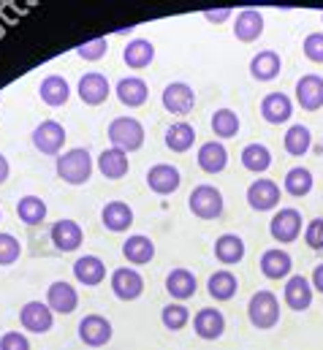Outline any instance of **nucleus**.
I'll use <instances>...</instances> for the list:
<instances>
[{
    "label": "nucleus",
    "instance_id": "nucleus-1",
    "mask_svg": "<svg viewBox=\"0 0 323 350\" xmlns=\"http://www.w3.org/2000/svg\"><path fill=\"white\" fill-rule=\"evenodd\" d=\"M106 136L112 142L114 150H122V152H136L144 147V125L136 120V117H114L106 128Z\"/></svg>",
    "mask_w": 323,
    "mask_h": 350
},
{
    "label": "nucleus",
    "instance_id": "nucleus-2",
    "mask_svg": "<svg viewBox=\"0 0 323 350\" xmlns=\"http://www.w3.org/2000/svg\"><path fill=\"white\" fill-rule=\"evenodd\" d=\"M55 172L57 176L66 182V185H84L90 174H92V158L84 147H74V150H66L63 155H57L55 161Z\"/></svg>",
    "mask_w": 323,
    "mask_h": 350
},
{
    "label": "nucleus",
    "instance_id": "nucleus-3",
    "mask_svg": "<svg viewBox=\"0 0 323 350\" xmlns=\"http://www.w3.org/2000/svg\"><path fill=\"white\" fill-rule=\"evenodd\" d=\"M247 318L258 332H269L280 323V301L272 291H255L247 301Z\"/></svg>",
    "mask_w": 323,
    "mask_h": 350
},
{
    "label": "nucleus",
    "instance_id": "nucleus-4",
    "mask_svg": "<svg viewBox=\"0 0 323 350\" xmlns=\"http://www.w3.org/2000/svg\"><path fill=\"white\" fill-rule=\"evenodd\" d=\"M188 206L198 220H218L226 209V201L215 185H196L188 196Z\"/></svg>",
    "mask_w": 323,
    "mask_h": 350
},
{
    "label": "nucleus",
    "instance_id": "nucleus-5",
    "mask_svg": "<svg viewBox=\"0 0 323 350\" xmlns=\"http://www.w3.org/2000/svg\"><path fill=\"white\" fill-rule=\"evenodd\" d=\"M302 212L299 209H294V206H283V209H277L274 215H272V220H269V234H272V239L277 242V245H291V242H296L299 237H302Z\"/></svg>",
    "mask_w": 323,
    "mask_h": 350
},
{
    "label": "nucleus",
    "instance_id": "nucleus-6",
    "mask_svg": "<svg viewBox=\"0 0 323 350\" xmlns=\"http://www.w3.org/2000/svg\"><path fill=\"white\" fill-rule=\"evenodd\" d=\"M66 128L57 122V120H44L41 125L33 128V147L41 152V155H49V158H57L63 155V144H66Z\"/></svg>",
    "mask_w": 323,
    "mask_h": 350
},
{
    "label": "nucleus",
    "instance_id": "nucleus-7",
    "mask_svg": "<svg viewBox=\"0 0 323 350\" xmlns=\"http://www.w3.org/2000/svg\"><path fill=\"white\" fill-rule=\"evenodd\" d=\"M114 337V329H112V321L92 312V315H84L79 321V340L87 348H103L109 345Z\"/></svg>",
    "mask_w": 323,
    "mask_h": 350
},
{
    "label": "nucleus",
    "instance_id": "nucleus-8",
    "mask_svg": "<svg viewBox=\"0 0 323 350\" xmlns=\"http://www.w3.org/2000/svg\"><path fill=\"white\" fill-rule=\"evenodd\" d=\"M161 103L168 114H177V117H185L193 111L196 106V90L185 82H171L166 85L161 92Z\"/></svg>",
    "mask_w": 323,
    "mask_h": 350
},
{
    "label": "nucleus",
    "instance_id": "nucleus-9",
    "mask_svg": "<svg viewBox=\"0 0 323 350\" xmlns=\"http://www.w3.org/2000/svg\"><path fill=\"white\" fill-rule=\"evenodd\" d=\"M109 282H112V291H114V296L120 301H136L144 293V277L131 266L114 269Z\"/></svg>",
    "mask_w": 323,
    "mask_h": 350
},
{
    "label": "nucleus",
    "instance_id": "nucleus-10",
    "mask_svg": "<svg viewBox=\"0 0 323 350\" xmlns=\"http://www.w3.org/2000/svg\"><path fill=\"white\" fill-rule=\"evenodd\" d=\"M313 296H315V288L305 274H291L288 277L285 291H283V299H285L288 310H294V312L310 310L313 307Z\"/></svg>",
    "mask_w": 323,
    "mask_h": 350
},
{
    "label": "nucleus",
    "instance_id": "nucleus-11",
    "mask_svg": "<svg viewBox=\"0 0 323 350\" xmlns=\"http://www.w3.org/2000/svg\"><path fill=\"white\" fill-rule=\"evenodd\" d=\"M19 323L25 332H33V334H47L55 323V312L49 310L47 301H27L22 310H19Z\"/></svg>",
    "mask_w": 323,
    "mask_h": 350
},
{
    "label": "nucleus",
    "instance_id": "nucleus-12",
    "mask_svg": "<svg viewBox=\"0 0 323 350\" xmlns=\"http://www.w3.org/2000/svg\"><path fill=\"white\" fill-rule=\"evenodd\" d=\"M247 204L255 212H272L280 204V185L274 179H255L247 187Z\"/></svg>",
    "mask_w": 323,
    "mask_h": 350
},
{
    "label": "nucleus",
    "instance_id": "nucleus-13",
    "mask_svg": "<svg viewBox=\"0 0 323 350\" xmlns=\"http://www.w3.org/2000/svg\"><path fill=\"white\" fill-rule=\"evenodd\" d=\"M193 332H196L198 340H207V342L220 340L223 332H226V318H223V312L215 310V307L198 310V312L193 315Z\"/></svg>",
    "mask_w": 323,
    "mask_h": 350
},
{
    "label": "nucleus",
    "instance_id": "nucleus-14",
    "mask_svg": "<svg viewBox=\"0 0 323 350\" xmlns=\"http://www.w3.org/2000/svg\"><path fill=\"white\" fill-rule=\"evenodd\" d=\"M77 95L81 98L84 106H101L112 95V85H109V79L101 71H90V74H84L79 79Z\"/></svg>",
    "mask_w": 323,
    "mask_h": 350
},
{
    "label": "nucleus",
    "instance_id": "nucleus-15",
    "mask_svg": "<svg viewBox=\"0 0 323 350\" xmlns=\"http://www.w3.org/2000/svg\"><path fill=\"white\" fill-rule=\"evenodd\" d=\"M47 304L57 315H71L79 307V293H77V288L71 282L57 280V282H52L47 288Z\"/></svg>",
    "mask_w": 323,
    "mask_h": 350
},
{
    "label": "nucleus",
    "instance_id": "nucleus-16",
    "mask_svg": "<svg viewBox=\"0 0 323 350\" xmlns=\"http://www.w3.org/2000/svg\"><path fill=\"white\" fill-rule=\"evenodd\" d=\"M196 163H198V169L204 174H220V172H226V166H229V150H226V144L218 142V139L201 144L198 147V155H196Z\"/></svg>",
    "mask_w": 323,
    "mask_h": 350
},
{
    "label": "nucleus",
    "instance_id": "nucleus-17",
    "mask_svg": "<svg viewBox=\"0 0 323 350\" xmlns=\"http://www.w3.org/2000/svg\"><path fill=\"white\" fill-rule=\"evenodd\" d=\"M179 185H182V174H179V169L171 166V163H155V166L147 172V187H150L153 193H158V196H171V193H177Z\"/></svg>",
    "mask_w": 323,
    "mask_h": 350
},
{
    "label": "nucleus",
    "instance_id": "nucleus-18",
    "mask_svg": "<svg viewBox=\"0 0 323 350\" xmlns=\"http://www.w3.org/2000/svg\"><path fill=\"white\" fill-rule=\"evenodd\" d=\"M49 239L60 253H74L84 242V231L77 220H57L49 231Z\"/></svg>",
    "mask_w": 323,
    "mask_h": 350
},
{
    "label": "nucleus",
    "instance_id": "nucleus-19",
    "mask_svg": "<svg viewBox=\"0 0 323 350\" xmlns=\"http://www.w3.org/2000/svg\"><path fill=\"white\" fill-rule=\"evenodd\" d=\"M261 117L269 125H283L294 117V100L285 92H269L261 100Z\"/></svg>",
    "mask_w": 323,
    "mask_h": 350
},
{
    "label": "nucleus",
    "instance_id": "nucleus-20",
    "mask_svg": "<svg viewBox=\"0 0 323 350\" xmlns=\"http://www.w3.org/2000/svg\"><path fill=\"white\" fill-rule=\"evenodd\" d=\"M166 291H168V296H171V299H177L179 304H182V301H188V299H193V296H196V291H198L196 274H193L190 269H182V266L171 269V271L166 274Z\"/></svg>",
    "mask_w": 323,
    "mask_h": 350
},
{
    "label": "nucleus",
    "instance_id": "nucleus-21",
    "mask_svg": "<svg viewBox=\"0 0 323 350\" xmlns=\"http://www.w3.org/2000/svg\"><path fill=\"white\" fill-rule=\"evenodd\" d=\"M258 266H261V274H263L266 280H285V277H291V271H294V258H291L288 250L272 247V250H263Z\"/></svg>",
    "mask_w": 323,
    "mask_h": 350
},
{
    "label": "nucleus",
    "instance_id": "nucleus-22",
    "mask_svg": "<svg viewBox=\"0 0 323 350\" xmlns=\"http://www.w3.org/2000/svg\"><path fill=\"white\" fill-rule=\"evenodd\" d=\"M294 92H296V103L305 111H318V109H323V77H318V74H305L296 82Z\"/></svg>",
    "mask_w": 323,
    "mask_h": 350
},
{
    "label": "nucleus",
    "instance_id": "nucleus-23",
    "mask_svg": "<svg viewBox=\"0 0 323 350\" xmlns=\"http://www.w3.org/2000/svg\"><path fill=\"white\" fill-rule=\"evenodd\" d=\"M263 36V14L258 8H242L234 19V38L242 44H253Z\"/></svg>",
    "mask_w": 323,
    "mask_h": 350
},
{
    "label": "nucleus",
    "instance_id": "nucleus-24",
    "mask_svg": "<svg viewBox=\"0 0 323 350\" xmlns=\"http://www.w3.org/2000/svg\"><path fill=\"white\" fill-rule=\"evenodd\" d=\"M114 95H117V100H120L122 106H128V109H139V106L147 103L150 88H147V82H144L142 77H125V79L117 82Z\"/></svg>",
    "mask_w": 323,
    "mask_h": 350
},
{
    "label": "nucleus",
    "instance_id": "nucleus-25",
    "mask_svg": "<svg viewBox=\"0 0 323 350\" xmlns=\"http://www.w3.org/2000/svg\"><path fill=\"white\" fill-rule=\"evenodd\" d=\"M101 223L106 226V231L112 234H125L133 226V209L125 201H109L101 209Z\"/></svg>",
    "mask_w": 323,
    "mask_h": 350
},
{
    "label": "nucleus",
    "instance_id": "nucleus-26",
    "mask_svg": "<svg viewBox=\"0 0 323 350\" xmlns=\"http://www.w3.org/2000/svg\"><path fill=\"white\" fill-rule=\"evenodd\" d=\"M38 95H41V100H44L47 106L57 109V106H66V103H68V98H71V85H68L66 77H60V74H49V77L41 79Z\"/></svg>",
    "mask_w": 323,
    "mask_h": 350
},
{
    "label": "nucleus",
    "instance_id": "nucleus-27",
    "mask_svg": "<svg viewBox=\"0 0 323 350\" xmlns=\"http://www.w3.org/2000/svg\"><path fill=\"white\" fill-rule=\"evenodd\" d=\"M155 60V44L147 41V38H133L128 41V46L122 49V63L133 71H142V68H150Z\"/></svg>",
    "mask_w": 323,
    "mask_h": 350
},
{
    "label": "nucleus",
    "instance_id": "nucleus-28",
    "mask_svg": "<svg viewBox=\"0 0 323 350\" xmlns=\"http://www.w3.org/2000/svg\"><path fill=\"white\" fill-rule=\"evenodd\" d=\"M280 71H283V60L274 49H263L250 60V77L255 82H272L280 77Z\"/></svg>",
    "mask_w": 323,
    "mask_h": 350
},
{
    "label": "nucleus",
    "instance_id": "nucleus-29",
    "mask_svg": "<svg viewBox=\"0 0 323 350\" xmlns=\"http://www.w3.org/2000/svg\"><path fill=\"white\" fill-rule=\"evenodd\" d=\"M122 256L125 261L133 263V266H144L155 258V242L144 234H133L122 242Z\"/></svg>",
    "mask_w": 323,
    "mask_h": 350
},
{
    "label": "nucleus",
    "instance_id": "nucleus-30",
    "mask_svg": "<svg viewBox=\"0 0 323 350\" xmlns=\"http://www.w3.org/2000/svg\"><path fill=\"white\" fill-rule=\"evenodd\" d=\"M207 291H209V296H212L215 301H231V299L237 296V291H240V280H237L234 271L218 269V271L207 280Z\"/></svg>",
    "mask_w": 323,
    "mask_h": 350
},
{
    "label": "nucleus",
    "instance_id": "nucleus-31",
    "mask_svg": "<svg viewBox=\"0 0 323 350\" xmlns=\"http://www.w3.org/2000/svg\"><path fill=\"white\" fill-rule=\"evenodd\" d=\"M74 277L81 285L95 288V285H101L106 280V263L101 261L98 256H81L74 263Z\"/></svg>",
    "mask_w": 323,
    "mask_h": 350
},
{
    "label": "nucleus",
    "instance_id": "nucleus-32",
    "mask_svg": "<svg viewBox=\"0 0 323 350\" xmlns=\"http://www.w3.org/2000/svg\"><path fill=\"white\" fill-rule=\"evenodd\" d=\"M98 172L106 176V179H122V176L131 172V161H128V152L122 150H103L98 155Z\"/></svg>",
    "mask_w": 323,
    "mask_h": 350
},
{
    "label": "nucleus",
    "instance_id": "nucleus-33",
    "mask_svg": "<svg viewBox=\"0 0 323 350\" xmlns=\"http://www.w3.org/2000/svg\"><path fill=\"white\" fill-rule=\"evenodd\" d=\"M166 147L171 150V152H188L193 144H196V128L190 125V122H185V120H179V122H171L168 128H166Z\"/></svg>",
    "mask_w": 323,
    "mask_h": 350
},
{
    "label": "nucleus",
    "instance_id": "nucleus-34",
    "mask_svg": "<svg viewBox=\"0 0 323 350\" xmlns=\"http://www.w3.org/2000/svg\"><path fill=\"white\" fill-rule=\"evenodd\" d=\"M215 258L223 266H237L244 258V242L237 234H220L215 239Z\"/></svg>",
    "mask_w": 323,
    "mask_h": 350
},
{
    "label": "nucleus",
    "instance_id": "nucleus-35",
    "mask_svg": "<svg viewBox=\"0 0 323 350\" xmlns=\"http://www.w3.org/2000/svg\"><path fill=\"white\" fill-rule=\"evenodd\" d=\"M283 147H285V152H288L291 158H305V155L310 152V147H313V133H310V128H307V125H291V128L285 131V136H283Z\"/></svg>",
    "mask_w": 323,
    "mask_h": 350
},
{
    "label": "nucleus",
    "instance_id": "nucleus-36",
    "mask_svg": "<svg viewBox=\"0 0 323 350\" xmlns=\"http://www.w3.org/2000/svg\"><path fill=\"white\" fill-rule=\"evenodd\" d=\"M240 161H242V166L250 174H263V172H269V166H272V152H269L266 144L253 142V144H247L242 150Z\"/></svg>",
    "mask_w": 323,
    "mask_h": 350
},
{
    "label": "nucleus",
    "instance_id": "nucleus-37",
    "mask_svg": "<svg viewBox=\"0 0 323 350\" xmlns=\"http://www.w3.org/2000/svg\"><path fill=\"white\" fill-rule=\"evenodd\" d=\"M313 185H315L313 172L305 169V166H294V169L285 174V179H283V190H285L288 196H294V198L310 196V193H313Z\"/></svg>",
    "mask_w": 323,
    "mask_h": 350
},
{
    "label": "nucleus",
    "instance_id": "nucleus-38",
    "mask_svg": "<svg viewBox=\"0 0 323 350\" xmlns=\"http://www.w3.org/2000/svg\"><path fill=\"white\" fill-rule=\"evenodd\" d=\"M209 125H212V133L218 136V142H223V139H234V136L240 133L242 120H240V114H237L234 109H218V111L212 114Z\"/></svg>",
    "mask_w": 323,
    "mask_h": 350
},
{
    "label": "nucleus",
    "instance_id": "nucleus-39",
    "mask_svg": "<svg viewBox=\"0 0 323 350\" xmlns=\"http://www.w3.org/2000/svg\"><path fill=\"white\" fill-rule=\"evenodd\" d=\"M47 201L38 198V196H22L19 204H16V217L25 223V226H38L47 220Z\"/></svg>",
    "mask_w": 323,
    "mask_h": 350
},
{
    "label": "nucleus",
    "instance_id": "nucleus-40",
    "mask_svg": "<svg viewBox=\"0 0 323 350\" xmlns=\"http://www.w3.org/2000/svg\"><path fill=\"white\" fill-rule=\"evenodd\" d=\"M161 323L168 329V332H182L188 323H190V310L179 301L174 304H166L161 310Z\"/></svg>",
    "mask_w": 323,
    "mask_h": 350
},
{
    "label": "nucleus",
    "instance_id": "nucleus-41",
    "mask_svg": "<svg viewBox=\"0 0 323 350\" xmlns=\"http://www.w3.org/2000/svg\"><path fill=\"white\" fill-rule=\"evenodd\" d=\"M22 256V245L14 234H5L0 231V266H11V263L19 261Z\"/></svg>",
    "mask_w": 323,
    "mask_h": 350
},
{
    "label": "nucleus",
    "instance_id": "nucleus-42",
    "mask_svg": "<svg viewBox=\"0 0 323 350\" xmlns=\"http://www.w3.org/2000/svg\"><path fill=\"white\" fill-rule=\"evenodd\" d=\"M106 52H109V41L106 38H92V41H84L81 46H77V55H79L81 60H87V63L103 60Z\"/></svg>",
    "mask_w": 323,
    "mask_h": 350
},
{
    "label": "nucleus",
    "instance_id": "nucleus-43",
    "mask_svg": "<svg viewBox=\"0 0 323 350\" xmlns=\"http://www.w3.org/2000/svg\"><path fill=\"white\" fill-rule=\"evenodd\" d=\"M302 55L310 60V63H318L323 66V33H310L305 41H302Z\"/></svg>",
    "mask_w": 323,
    "mask_h": 350
},
{
    "label": "nucleus",
    "instance_id": "nucleus-44",
    "mask_svg": "<svg viewBox=\"0 0 323 350\" xmlns=\"http://www.w3.org/2000/svg\"><path fill=\"white\" fill-rule=\"evenodd\" d=\"M305 245L310 250H323V217H315L305 226Z\"/></svg>",
    "mask_w": 323,
    "mask_h": 350
},
{
    "label": "nucleus",
    "instance_id": "nucleus-45",
    "mask_svg": "<svg viewBox=\"0 0 323 350\" xmlns=\"http://www.w3.org/2000/svg\"><path fill=\"white\" fill-rule=\"evenodd\" d=\"M0 350H30V340L22 332H5L0 337Z\"/></svg>",
    "mask_w": 323,
    "mask_h": 350
},
{
    "label": "nucleus",
    "instance_id": "nucleus-46",
    "mask_svg": "<svg viewBox=\"0 0 323 350\" xmlns=\"http://www.w3.org/2000/svg\"><path fill=\"white\" fill-rule=\"evenodd\" d=\"M204 19L212 25H220L226 19H231V8H220V11H204Z\"/></svg>",
    "mask_w": 323,
    "mask_h": 350
},
{
    "label": "nucleus",
    "instance_id": "nucleus-47",
    "mask_svg": "<svg viewBox=\"0 0 323 350\" xmlns=\"http://www.w3.org/2000/svg\"><path fill=\"white\" fill-rule=\"evenodd\" d=\"M310 282H313V288H315L318 293H323V263H318V266H315V271H313Z\"/></svg>",
    "mask_w": 323,
    "mask_h": 350
},
{
    "label": "nucleus",
    "instance_id": "nucleus-48",
    "mask_svg": "<svg viewBox=\"0 0 323 350\" xmlns=\"http://www.w3.org/2000/svg\"><path fill=\"white\" fill-rule=\"evenodd\" d=\"M8 174H11V166H8V158L0 152V185L8 179Z\"/></svg>",
    "mask_w": 323,
    "mask_h": 350
},
{
    "label": "nucleus",
    "instance_id": "nucleus-49",
    "mask_svg": "<svg viewBox=\"0 0 323 350\" xmlns=\"http://www.w3.org/2000/svg\"><path fill=\"white\" fill-rule=\"evenodd\" d=\"M0 220H3V209H0Z\"/></svg>",
    "mask_w": 323,
    "mask_h": 350
},
{
    "label": "nucleus",
    "instance_id": "nucleus-50",
    "mask_svg": "<svg viewBox=\"0 0 323 350\" xmlns=\"http://www.w3.org/2000/svg\"><path fill=\"white\" fill-rule=\"evenodd\" d=\"M321 22H323V14H321Z\"/></svg>",
    "mask_w": 323,
    "mask_h": 350
}]
</instances>
